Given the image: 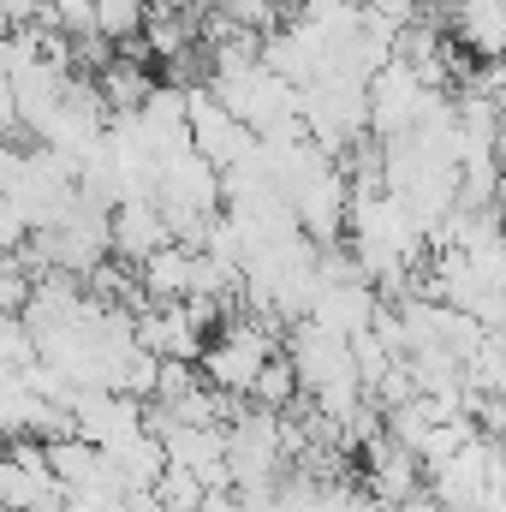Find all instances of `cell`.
Listing matches in <instances>:
<instances>
[{
	"label": "cell",
	"mask_w": 506,
	"mask_h": 512,
	"mask_svg": "<svg viewBox=\"0 0 506 512\" xmlns=\"http://www.w3.org/2000/svg\"><path fill=\"white\" fill-rule=\"evenodd\" d=\"M96 84H102V96H108V108H114V114H143V102L161 90V84L137 66V54H126V48L96 72Z\"/></svg>",
	"instance_id": "5b68a950"
},
{
	"label": "cell",
	"mask_w": 506,
	"mask_h": 512,
	"mask_svg": "<svg viewBox=\"0 0 506 512\" xmlns=\"http://www.w3.org/2000/svg\"><path fill=\"white\" fill-rule=\"evenodd\" d=\"M352 358H358V376H364V387H370V393H376V387L387 382V370L399 364V358H393V346L381 340L376 328H364V334H352Z\"/></svg>",
	"instance_id": "30bf717a"
},
{
	"label": "cell",
	"mask_w": 506,
	"mask_h": 512,
	"mask_svg": "<svg viewBox=\"0 0 506 512\" xmlns=\"http://www.w3.org/2000/svg\"><path fill=\"white\" fill-rule=\"evenodd\" d=\"M298 393H304V382H298V370H292V358H286V352H274V358L262 364V376H256L251 399L262 405V411H286V405H292Z\"/></svg>",
	"instance_id": "52a82bcc"
},
{
	"label": "cell",
	"mask_w": 506,
	"mask_h": 512,
	"mask_svg": "<svg viewBox=\"0 0 506 512\" xmlns=\"http://www.w3.org/2000/svg\"><path fill=\"white\" fill-rule=\"evenodd\" d=\"M155 489H161V501H167L173 512H203V507H209V495H215V489H209L191 465H167Z\"/></svg>",
	"instance_id": "9c48e42d"
},
{
	"label": "cell",
	"mask_w": 506,
	"mask_h": 512,
	"mask_svg": "<svg viewBox=\"0 0 506 512\" xmlns=\"http://www.w3.org/2000/svg\"><path fill=\"white\" fill-rule=\"evenodd\" d=\"M149 12H155V0H96V24H102L120 48L149 30Z\"/></svg>",
	"instance_id": "ba28073f"
},
{
	"label": "cell",
	"mask_w": 506,
	"mask_h": 512,
	"mask_svg": "<svg viewBox=\"0 0 506 512\" xmlns=\"http://www.w3.org/2000/svg\"><path fill=\"white\" fill-rule=\"evenodd\" d=\"M459 36L483 60H506V0H459Z\"/></svg>",
	"instance_id": "8992f818"
},
{
	"label": "cell",
	"mask_w": 506,
	"mask_h": 512,
	"mask_svg": "<svg viewBox=\"0 0 506 512\" xmlns=\"http://www.w3.org/2000/svg\"><path fill=\"white\" fill-rule=\"evenodd\" d=\"M197 245H161V251H149L137 262V280H143V298L149 304H185L191 292H197Z\"/></svg>",
	"instance_id": "3957f363"
},
{
	"label": "cell",
	"mask_w": 506,
	"mask_h": 512,
	"mask_svg": "<svg viewBox=\"0 0 506 512\" xmlns=\"http://www.w3.org/2000/svg\"><path fill=\"white\" fill-rule=\"evenodd\" d=\"M126 512H173V507L161 501V489H131V495H126Z\"/></svg>",
	"instance_id": "8fae6325"
},
{
	"label": "cell",
	"mask_w": 506,
	"mask_h": 512,
	"mask_svg": "<svg viewBox=\"0 0 506 512\" xmlns=\"http://www.w3.org/2000/svg\"><path fill=\"white\" fill-rule=\"evenodd\" d=\"M376 310H381L376 280L352 274V280H322L310 316H316L322 328H334V334H364V328H376Z\"/></svg>",
	"instance_id": "7a4b0ae2"
},
{
	"label": "cell",
	"mask_w": 506,
	"mask_h": 512,
	"mask_svg": "<svg viewBox=\"0 0 506 512\" xmlns=\"http://www.w3.org/2000/svg\"><path fill=\"white\" fill-rule=\"evenodd\" d=\"M137 340L161 358H203L209 352V328L191 316V304H149L137 316Z\"/></svg>",
	"instance_id": "6da1fadb"
},
{
	"label": "cell",
	"mask_w": 506,
	"mask_h": 512,
	"mask_svg": "<svg viewBox=\"0 0 506 512\" xmlns=\"http://www.w3.org/2000/svg\"><path fill=\"white\" fill-rule=\"evenodd\" d=\"M161 245H173V227H167L161 197H126V203H114V256L143 262V256L161 251Z\"/></svg>",
	"instance_id": "277c9868"
}]
</instances>
